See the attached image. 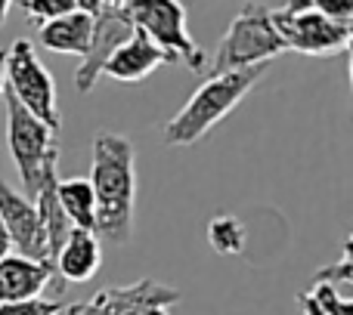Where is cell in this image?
Returning <instances> with one entry per match:
<instances>
[{
    "instance_id": "6da1fadb",
    "label": "cell",
    "mask_w": 353,
    "mask_h": 315,
    "mask_svg": "<svg viewBox=\"0 0 353 315\" xmlns=\"http://www.w3.org/2000/svg\"><path fill=\"white\" fill-rule=\"evenodd\" d=\"M90 188L97 201V229L103 238L124 244L134 232L137 204V155L130 140L118 133L93 136Z\"/></svg>"
},
{
    "instance_id": "7a4b0ae2",
    "label": "cell",
    "mask_w": 353,
    "mask_h": 315,
    "mask_svg": "<svg viewBox=\"0 0 353 315\" xmlns=\"http://www.w3.org/2000/svg\"><path fill=\"white\" fill-rule=\"evenodd\" d=\"M267 65H251L239 68V72H223V74H208V80L189 96V102L165 124L161 136L168 146H192L199 142L208 130H214L251 90L254 84L267 74Z\"/></svg>"
},
{
    "instance_id": "3957f363",
    "label": "cell",
    "mask_w": 353,
    "mask_h": 315,
    "mask_svg": "<svg viewBox=\"0 0 353 315\" xmlns=\"http://www.w3.org/2000/svg\"><path fill=\"white\" fill-rule=\"evenodd\" d=\"M279 53H288L282 43L279 31L273 25L267 6L248 3L239 10L232 25L226 28L223 41L217 43V53L208 62V74H223V72H239V68L251 65H267Z\"/></svg>"
},
{
    "instance_id": "277c9868",
    "label": "cell",
    "mask_w": 353,
    "mask_h": 315,
    "mask_svg": "<svg viewBox=\"0 0 353 315\" xmlns=\"http://www.w3.org/2000/svg\"><path fill=\"white\" fill-rule=\"evenodd\" d=\"M6 96V140H10V155L16 161L19 180L25 186V198L34 201L43 186L47 170L59 167V133L41 124L34 115L22 109L12 99V93L3 87Z\"/></svg>"
},
{
    "instance_id": "5b68a950",
    "label": "cell",
    "mask_w": 353,
    "mask_h": 315,
    "mask_svg": "<svg viewBox=\"0 0 353 315\" xmlns=\"http://www.w3.org/2000/svg\"><path fill=\"white\" fill-rule=\"evenodd\" d=\"M121 12L168 56V62H183L195 74L208 72V56L189 34L186 10L180 0H128Z\"/></svg>"
},
{
    "instance_id": "8992f818",
    "label": "cell",
    "mask_w": 353,
    "mask_h": 315,
    "mask_svg": "<svg viewBox=\"0 0 353 315\" xmlns=\"http://www.w3.org/2000/svg\"><path fill=\"white\" fill-rule=\"evenodd\" d=\"M6 90L12 93V99L28 115H34L41 124H47L53 133L62 130L56 80L47 72V65L37 59L31 41H25V37L12 41V47L6 50Z\"/></svg>"
},
{
    "instance_id": "52a82bcc",
    "label": "cell",
    "mask_w": 353,
    "mask_h": 315,
    "mask_svg": "<svg viewBox=\"0 0 353 315\" xmlns=\"http://www.w3.org/2000/svg\"><path fill=\"white\" fill-rule=\"evenodd\" d=\"M180 303V291L155 279H140L134 285L103 287L84 303L65 306L59 315H171Z\"/></svg>"
},
{
    "instance_id": "ba28073f",
    "label": "cell",
    "mask_w": 353,
    "mask_h": 315,
    "mask_svg": "<svg viewBox=\"0 0 353 315\" xmlns=\"http://www.w3.org/2000/svg\"><path fill=\"white\" fill-rule=\"evenodd\" d=\"M285 50L304 56H335L350 47L353 22H335L307 10H270Z\"/></svg>"
},
{
    "instance_id": "9c48e42d",
    "label": "cell",
    "mask_w": 353,
    "mask_h": 315,
    "mask_svg": "<svg viewBox=\"0 0 353 315\" xmlns=\"http://www.w3.org/2000/svg\"><path fill=\"white\" fill-rule=\"evenodd\" d=\"M0 223H3L6 235H10L12 248L19 250V257L50 263L47 235H43V223H41V213H37V204L31 198H25L22 192H16L6 180H0ZM50 266H53V263H50Z\"/></svg>"
},
{
    "instance_id": "30bf717a",
    "label": "cell",
    "mask_w": 353,
    "mask_h": 315,
    "mask_svg": "<svg viewBox=\"0 0 353 315\" xmlns=\"http://www.w3.org/2000/svg\"><path fill=\"white\" fill-rule=\"evenodd\" d=\"M134 34V25L124 16L121 10H105L93 19V34H90V47L81 56V65L74 72V87L81 93H90L97 87V80L103 78V65L109 62V56L121 47L128 37Z\"/></svg>"
},
{
    "instance_id": "8fae6325",
    "label": "cell",
    "mask_w": 353,
    "mask_h": 315,
    "mask_svg": "<svg viewBox=\"0 0 353 315\" xmlns=\"http://www.w3.org/2000/svg\"><path fill=\"white\" fill-rule=\"evenodd\" d=\"M53 285L62 291V281H56V269L50 263L28 260V257H3L0 260V303H22V300L41 297L43 287Z\"/></svg>"
},
{
    "instance_id": "7c38bea8",
    "label": "cell",
    "mask_w": 353,
    "mask_h": 315,
    "mask_svg": "<svg viewBox=\"0 0 353 315\" xmlns=\"http://www.w3.org/2000/svg\"><path fill=\"white\" fill-rule=\"evenodd\" d=\"M161 65H168V56L143 31L134 28V34L109 56V62L103 65V74H109L112 80H121V84H140Z\"/></svg>"
},
{
    "instance_id": "4fadbf2b",
    "label": "cell",
    "mask_w": 353,
    "mask_h": 315,
    "mask_svg": "<svg viewBox=\"0 0 353 315\" xmlns=\"http://www.w3.org/2000/svg\"><path fill=\"white\" fill-rule=\"evenodd\" d=\"M103 266V248H99L97 232L87 229H72L68 238L62 241L59 254L53 260L56 279L65 281H90Z\"/></svg>"
},
{
    "instance_id": "5bb4252c",
    "label": "cell",
    "mask_w": 353,
    "mask_h": 315,
    "mask_svg": "<svg viewBox=\"0 0 353 315\" xmlns=\"http://www.w3.org/2000/svg\"><path fill=\"white\" fill-rule=\"evenodd\" d=\"M90 34H93V16H84L78 10L68 12V16L53 19V22H43L37 28L41 47H47L50 53H72V56L87 53Z\"/></svg>"
},
{
    "instance_id": "9a60e30c",
    "label": "cell",
    "mask_w": 353,
    "mask_h": 315,
    "mask_svg": "<svg viewBox=\"0 0 353 315\" xmlns=\"http://www.w3.org/2000/svg\"><path fill=\"white\" fill-rule=\"evenodd\" d=\"M56 201L74 229H97V201H93L90 180H84V176L56 180Z\"/></svg>"
},
{
    "instance_id": "2e32d148",
    "label": "cell",
    "mask_w": 353,
    "mask_h": 315,
    "mask_svg": "<svg viewBox=\"0 0 353 315\" xmlns=\"http://www.w3.org/2000/svg\"><path fill=\"white\" fill-rule=\"evenodd\" d=\"M208 244L220 257H239L245 250V226L232 213H220L208 223Z\"/></svg>"
},
{
    "instance_id": "e0dca14e",
    "label": "cell",
    "mask_w": 353,
    "mask_h": 315,
    "mask_svg": "<svg viewBox=\"0 0 353 315\" xmlns=\"http://www.w3.org/2000/svg\"><path fill=\"white\" fill-rule=\"evenodd\" d=\"M298 303L304 315H353V300L341 297L338 287L325 285V281H313L307 294H298Z\"/></svg>"
},
{
    "instance_id": "ac0fdd59",
    "label": "cell",
    "mask_w": 353,
    "mask_h": 315,
    "mask_svg": "<svg viewBox=\"0 0 353 315\" xmlns=\"http://www.w3.org/2000/svg\"><path fill=\"white\" fill-rule=\"evenodd\" d=\"M282 10H307L335 22H353V0H285Z\"/></svg>"
},
{
    "instance_id": "d6986e66",
    "label": "cell",
    "mask_w": 353,
    "mask_h": 315,
    "mask_svg": "<svg viewBox=\"0 0 353 315\" xmlns=\"http://www.w3.org/2000/svg\"><path fill=\"white\" fill-rule=\"evenodd\" d=\"M316 281H325V285H332V287H350L353 285V241L347 238L344 241V250H341V257H338V263H332V266H325V269H319L316 272Z\"/></svg>"
},
{
    "instance_id": "ffe728a7",
    "label": "cell",
    "mask_w": 353,
    "mask_h": 315,
    "mask_svg": "<svg viewBox=\"0 0 353 315\" xmlns=\"http://www.w3.org/2000/svg\"><path fill=\"white\" fill-rule=\"evenodd\" d=\"M25 12H28L31 22L43 25V22H53V19L74 12V0H25Z\"/></svg>"
},
{
    "instance_id": "44dd1931",
    "label": "cell",
    "mask_w": 353,
    "mask_h": 315,
    "mask_svg": "<svg viewBox=\"0 0 353 315\" xmlns=\"http://www.w3.org/2000/svg\"><path fill=\"white\" fill-rule=\"evenodd\" d=\"M65 306L56 300H22V303H0V315H59Z\"/></svg>"
},
{
    "instance_id": "7402d4cb",
    "label": "cell",
    "mask_w": 353,
    "mask_h": 315,
    "mask_svg": "<svg viewBox=\"0 0 353 315\" xmlns=\"http://www.w3.org/2000/svg\"><path fill=\"white\" fill-rule=\"evenodd\" d=\"M74 10L84 12V16H93L97 19L103 12V0H74Z\"/></svg>"
},
{
    "instance_id": "603a6c76",
    "label": "cell",
    "mask_w": 353,
    "mask_h": 315,
    "mask_svg": "<svg viewBox=\"0 0 353 315\" xmlns=\"http://www.w3.org/2000/svg\"><path fill=\"white\" fill-rule=\"evenodd\" d=\"M10 250H12V241H10V235H6L3 223H0V260H3V257H10Z\"/></svg>"
},
{
    "instance_id": "cb8c5ba5",
    "label": "cell",
    "mask_w": 353,
    "mask_h": 315,
    "mask_svg": "<svg viewBox=\"0 0 353 315\" xmlns=\"http://www.w3.org/2000/svg\"><path fill=\"white\" fill-rule=\"evenodd\" d=\"M6 87V50H0V96H3Z\"/></svg>"
},
{
    "instance_id": "d4e9b609",
    "label": "cell",
    "mask_w": 353,
    "mask_h": 315,
    "mask_svg": "<svg viewBox=\"0 0 353 315\" xmlns=\"http://www.w3.org/2000/svg\"><path fill=\"white\" fill-rule=\"evenodd\" d=\"M124 3H128V0H103V6H105V10H121Z\"/></svg>"
},
{
    "instance_id": "484cf974",
    "label": "cell",
    "mask_w": 353,
    "mask_h": 315,
    "mask_svg": "<svg viewBox=\"0 0 353 315\" xmlns=\"http://www.w3.org/2000/svg\"><path fill=\"white\" fill-rule=\"evenodd\" d=\"M10 6H12V0H0V25H3V19H6V12H10Z\"/></svg>"
}]
</instances>
